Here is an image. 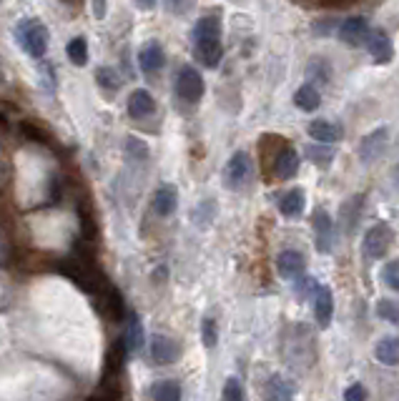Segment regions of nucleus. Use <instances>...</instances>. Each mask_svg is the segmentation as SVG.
<instances>
[{
  "instance_id": "f8f14e48",
  "label": "nucleus",
  "mask_w": 399,
  "mask_h": 401,
  "mask_svg": "<svg viewBox=\"0 0 399 401\" xmlns=\"http://www.w3.org/2000/svg\"><path fill=\"white\" fill-rule=\"evenodd\" d=\"M126 356H128V346L123 338L111 343L106 354V361H103V376H121L123 366H126Z\"/></svg>"
},
{
  "instance_id": "6ab92c4d",
  "label": "nucleus",
  "mask_w": 399,
  "mask_h": 401,
  "mask_svg": "<svg viewBox=\"0 0 399 401\" xmlns=\"http://www.w3.org/2000/svg\"><path fill=\"white\" fill-rule=\"evenodd\" d=\"M121 396H123L121 376H103L101 384L93 389L91 401H121Z\"/></svg>"
},
{
  "instance_id": "f03ea898",
  "label": "nucleus",
  "mask_w": 399,
  "mask_h": 401,
  "mask_svg": "<svg viewBox=\"0 0 399 401\" xmlns=\"http://www.w3.org/2000/svg\"><path fill=\"white\" fill-rule=\"evenodd\" d=\"M16 41L31 58H43L48 50V28L36 18H23L16 26Z\"/></svg>"
},
{
  "instance_id": "4c0bfd02",
  "label": "nucleus",
  "mask_w": 399,
  "mask_h": 401,
  "mask_svg": "<svg viewBox=\"0 0 399 401\" xmlns=\"http://www.w3.org/2000/svg\"><path fill=\"white\" fill-rule=\"evenodd\" d=\"M344 401H367V389L362 384H351L344 391Z\"/></svg>"
},
{
  "instance_id": "20e7f679",
  "label": "nucleus",
  "mask_w": 399,
  "mask_h": 401,
  "mask_svg": "<svg viewBox=\"0 0 399 401\" xmlns=\"http://www.w3.org/2000/svg\"><path fill=\"white\" fill-rule=\"evenodd\" d=\"M203 88H206V85H203V78L196 68H191V65L181 68V73L176 78V93L181 95L186 103H198L203 95Z\"/></svg>"
},
{
  "instance_id": "2f4dec72",
  "label": "nucleus",
  "mask_w": 399,
  "mask_h": 401,
  "mask_svg": "<svg viewBox=\"0 0 399 401\" xmlns=\"http://www.w3.org/2000/svg\"><path fill=\"white\" fill-rule=\"evenodd\" d=\"M78 218H80V233H83L85 241H96V236H98L96 218H93L88 211H83V208L78 211Z\"/></svg>"
},
{
  "instance_id": "a18cd8bd",
  "label": "nucleus",
  "mask_w": 399,
  "mask_h": 401,
  "mask_svg": "<svg viewBox=\"0 0 399 401\" xmlns=\"http://www.w3.org/2000/svg\"><path fill=\"white\" fill-rule=\"evenodd\" d=\"M3 80H6V73H3V65H0V83H3Z\"/></svg>"
},
{
  "instance_id": "c03bdc74",
  "label": "nucleus",
  "mask_w": 399,
  "mask_h": 401,
  "mask_svg": "<svg viewBox=\"0 0 399 401\" xmlns=\"http://www.w3.org/2000/svg\"><path fill=\"white\" fill-rule=\"evenodd\" d=\"M63 3H68V6H78L80 0H63Z\"/></svg>"
},
{
  "instance_id": "2eb2a0df",
  "label": "nucleus",
  "mask_w": 399,
  "mask_h": 401,
  "mask_svg": "<svg viewBox=\"0 0 399 401\" xmlns=\"http://www.w3.org/2000/svg\"><path fill=\"white\" fill-rule=\"evenodd\" d=\"M166 63V53L159 43H146L139 53V65L144 73H159Z\"/></svg>"
},
{
  "instance_id": "ddd939ff",
  "label": "nucleus",
  "mask_w": 399,
  "mask_h": 401,
  "mask_svg": "<svg viewBox=\"0 0 399 401\" xmlns=\"http://www.w3.org/2000/svg\"><path fill=\"white\" fill-rule=\"evenodd\" d=\"M387 128H377V131H372L367 138L362 141V146H359V156H362L364 164H369V161L379 159V156L384 154V146H387Z\"/></svg>"
},
{
  "instance_id": "dca6fc26",
  "label": "nucleus",
  "mask_w": 399,
  "mask_h": 401,
  "mask_svg": "<svg viewBox=\"0 0 399 401\" xmlns=\"http://www.w3.org/2000/svg\"><path fill=\"white\" fill-rule=\"evenodd\" d=\"M154 111H156L154 95H151L146 88L133 90L131 98H128V113H131V118H146V116H151Z\"/></svg>"
},
{
  "instance_id": "7ed1b4c3",
  "label": "nucleus",
  "mask_w": 399,
  "mask_h": 401,
  "mask_svg": "<svg viewBox=\"0 0 399 401\" xmlns=\"http://www.w3.org/2000/svg\"><path fill=\"white\" fill-rule=\"evenodd\" d=\"M394 243V233L387 223H374L367 233H364V241H362V251L369 261H379L389 254V248Z\"/></svg>"
},
{
  "instance_id": "5701e85b",
  "label": "nucleus",
  "mask_w": 399,
  "mask_h": 401,
  "mask_svg": "<svg viewBox=\"0 0 399 401\" xmlns=\"http://www.w3.org/2000/svg\"><path fill=\"white\" fill-rule=\"evenodd\" d=\"M309 136L319 143H334L341 138V128L329 121H312L309 123Z\"/></svg>"
},
{
  "instance_id": "4468645a",
  "label": "nucleus",
  "mask_w": 399,
  "mask_h": 401,
  "mask_svg": "<svg viewBox=\"0 0 399 401\" xmlns=\"http://www.w3.org/2000/svg\"><path fill=\"white\" fill-rule=\"evenodd\" d=\"M331 314H334V299H331V291L326 289V286H316V291H314L316 324H319L321 328H326L331 321Z\"/></svg>"
},
{
  "instance_id": "473e14b6",
  "label": "nucleus",
  "mask_w": 399,
  "mask_h": 401,
  "mask_svg": "<svg viewBox=\"0 0 399 401\" xmlns=\"http://www.w3.org/2000/svg\"><path fill=\"white\" fill-rule=\"evenodd\" d=\"M224 401H246L244 386H241V381L236 379V376L226 379V384H224Z\"/></svg>"
},
{
  "instance_id": "72a5a7b5",
  "label": "nucleus",
  "mask_w": 399,
  "mask_h": 401,
  "mask_svg": "<svg viewBox=\"0 0 399 401\" xmlns=\"http://www.w3.org/2000/svg\"><path fill=\"white\" fill-rule=\"evenodd\" d=\"M201 338H203V346L206 348H213L218 341V326L213 319H203L201 321Z\"/></svg>"
},
{
  "instance_id": "1a4fd4ad",
  "label": "nucleus",
  "mask_w": 399,
  "mask_h": 401,
  "mask_svg": "<svg viewBox=\"0 0 399 401\" xmlns=\"http://www.w3.org/2000/svg\"><path fill=\"white\" fill-rule=\"evenodd\" d=\"M277 269L287 281H294V279H299V276H304V271H307V259H304L299 251H282V254L277 256Z\"/></svg>"
},
{
  "instance_id": "a211bd4d",
  "label": "nucleus",
  "mask_w": 399,
  "mask_h": 401,
  "mask_svg": "<svg viewBox=\"0 0 399 401\" xmlns=\"http://www.w3.org/2000/svg\"><path fill=\"white\" fill-rule=\"evenodd\" d=\"M176 206H179V191L174 186H161L154 196V211L166 218L176 211Z\"/></svg>"
},
{
  "instance_id": "c85d7f7f",
  "label": "nucleus",
  "mask_w": 399,
  "mask_h": 401,
  "mask_svg": "<svg viewBox=\"0 0 399 401\" xmlns=\"http://www.w3.org/2000/svg\"><path fill=\"white\" fill-rule=\"evenodd\" d=\"M68 58H70V63L73 65H85L88 63V46H85V38H73V41L68 43Z\"/></svg>"
},
{
  "instance_id": "f3484780",
  "label": "nucleus",
  "mask_w": 399,
  "mask_h": 401,
  "mask_svg": "<svg viewBox=\"0 0 399 401\" xmlns=\"http://www.w3.org/2000/svg\"><path fill=\"white\" fill-rule=\"evenodd\" d=\"M374 356L384 366H399V336H384L374 346Z\"/></svg>"
},
{
  "instance_id": "58836bf2",
  "label": "nucleus",
  "mask_w": 399,
  "mask_h": 401,
  "mask_svg": "<svg viewBox=\"0 0 399 401\" xmlns=\"http://www.w3.org/2000/svg\"><path fill=\"white\" fill-rule=\"evenodd\" d=\"M321 80V83H326L329 80V68H326V63H321V60H314V63L309 65V75H314Z\"/></svg>"
},
{
  "instance_id": "412c9836",
  "label": "nucleus",
  "mask_w": 399,
  "mask_h": 401,
  "mask_svg": "<svg viewBox=\"0 0 399 401\" xmlns=\"http://www.w3.org/2000/svg\"><path fill=\"white\" fill-rule=\"evenodd\" d=\"M304 206H307V196H304L302 188L289 191V193H284L282 200H279V211H282L287 218L302 216V213H304Z\"/></svg>"
},
{
  "instance_id": "cd10ccee",
  "label": "nucleus",
  "mask_w": 399,
  "mask_h": 401,
  "mask_svg": "<svg viewBox=\"0 0 399 401\" xmlns=\"http://www.w3.org/2000/svg\"><path fill=\"white\" fill-rule=\"evenodd\" d=\"M123 151H126V156L128 159H133V161H146L149 159V146H146L141 138H136V136H126V141H123Z\"/></svg>"
},
{
  "instance_id": "39448f33",
  "label": "nucleus",
  "mask_w": 399,
  "mask_h": 401,
  "mask_svg": "<svg viewBox=\"0 0 399 401\" xmlns=\"http://www.w3.org/2000/svg\"><path fill=\"white\" fill-rule=\"evenodd\" d=\"M312 226H314L316 236V248L321 254H329L331 246H334V221L324 208H316L314 216H312Z\"/></svg>"
},
{
  "instance_id": "a878e982",
  "label": "nucleus",
  "mask_w": 399,
  "mask_h": 401,
  "mask_svg": "<svg viewBox=\"0 0 399 401\" xmlns=\"http://www.w3.org/2000/svg\"><path fill=\"white\" fill-rule=\"evenodd\" d=\"M106 314L111 321H123L126 319V301H123L121 291L118 289H108L106 294Z\"/></svg>"
},
{
  "instance_id": "a19ab883",
  "label": "nucleus",
  "mask_w": 399,
  "mask_h": 401,
  "mask_svg": "<svg viewBox=\"0 0 399 401\" xmlns=\"http://www.w3.org/2000/svg\"><path fill=\"white\" fill-rule=\"evenodd\" d=\"M166 6H169L174 13H181L183 8H186V0H166Z\"/></svg>"
},
{
  "instance_id": "4be33fe9",
  "label": "nucleus",
  "mask_w": 399,
  "mask_h": 401,
  "mask_svg": "<svg viewBox=\"0 0 399 401\" xmlns=\"http://www.w3.org/2000/svg\"><path fill=\"white\" fill-rule=\"evenodd\" d=\"M294 103H297V108H302V111L314 113L316 108L321 106V95H319V90H316V85H312V83L302 85V88L294 93Z\"/></svg>"
},
{
  "instance_id": "79ce46f5",
  "label": "nucleus",
  "mask_w": 399,
  "mask_h": 401,
  "mask_svg": "<svg viewBox=\"0 0 399 401\" xmlns=\"http://www.w3.org/2000/svg\"><path fill=\"white\" fill-rule=\"evenodd\" d=\"M136 6L144 8V11H151V8H156V0H136Z\"/></svg>"
},
{
  "instance_id": "423d86ee",
  "label": "nucleus",
  "mask_w": 399,
  "mask_h": 401,
  "mask_svg": "<svg viewBox=\"0 0 399 401\" xmlns=\"http://www.w3.org/2000/svg\"><path fill=\"white\" fill-rule=\"evenodd\" d=\"M249 173H251V159L244 154V151H239V154L231 156V161L226 164L224 183L229 186V188H239V186L246 183Z\"/></svg>"
},
{
  "instance_id": "0eeeda50",
  "label": "nucleus",
  "mask_w": 399,
  "mask_h": 401,
  "mask_svg": "<svg viewBox=\"0 0 399 401\" xmlns=\"http://www.w3.org/2000/svg\"><path fill=\"white\" fill-rule=\"evenodd\" d=\"M179 354H181V348H179V343H176L174 338L161 336V333H156V336L151 338V359H154V364H159V366L174 364V361L179 359Z\"/></svg>"
},
{
  "instance_id": "c9c22d12",
  "label": "nucleus",
  "mask_w": 399,
  "mask_h": 401,
  "mask_svg": "<svg viewBox=\"0 0 399 401\" xmlns=\"http://www.w3.org/2000/svg\"><path fill=\"white\" fill-rule=\"evenodd\" d=\"M382 279H384V284H387L389 289L399 291V261H392V264L384 266Z\"/></svg>"
},
{
  "instance_id": "7c9ffc66",
  "label": "nucleus",
  "mask_w": 399,
  "mask_h": 401,
  "mask_svg": "<svg viewBox=\"0 0 399 401\" xmlns=\"http://www.w3.org/2000/svg\"><path fill=\"white\" fill-rule=\"evenodd\" d=\"M307 156H309V161L316 166H329L331 161H334V151L329 148V143H326V146H309Z\"/></svg>"
},
{
  "instance_id": "9d476101",
  "label": "nucleus",
  "mask_w": 399,
  "mask_h": 401,
  "mask_svg": "<svg viewBox=\"0 0 399 401\" xmlns=\"http://www.w3.org/2000/svg\"><path fill=\"white\" fill-rule=\"evenodd\" d=\"M264 401H294V384L282 374H272L264 384Z\"/></svg>"
},
{
  "instance_id": "ea45409f",
  "label": "nucleus",
  "mask_w": 399,
  "mask_h": 401,
  "mask_svg": "<svg viewBox=\"0 0 399 401\" xmlns=\"http://www.w3.org/2000/svg\"><path fill=\"white\" fill-rule=\"evenodd\" d=\"M106 11H108V3L106 0H93V16L101 21V18H106Z\"/></svg>"
},
{
  "instance_id": "c756f323",
  "label": "nucleus",
  "mask_w": 399,
  "mask_h": 401,
  "mask_svg": "<svg viewBox=\"0 0 399 401\" xmlns=\"http://www.w3.org/2000/svg\"><path fill=\"white\" fill-rule=\"evenodd\" d=\"M377 316L389 324H394V326H399V301L382 299L377 304Z\"/></svg>"
},
{
  "instance_id": "aec40b11",
  "label": "nucleus",
  "mask_w": 399,
  "mask_h": 401,
  "mask_svg": "<svg viewBox=\"0 0 399 401\" xmlns=\"http://www.w3.org/2000/svg\"><path fill=\"white\" fill-rule=\"evenodd\" d=\"M274 171H277L279 178H292V176L299 171V156H297V151H294V148L284 146L282 151L277 154V159H274Z\"/></svg>"
},
{
  "instance_id": "b1692460",
  "label": "nucleus",
  "mask_w": 399,
  "mask_h": 401,
  "mask_svg": "<svg viewBox=\"0 0 399 401\" xmlns=\"http://www.w3.org/2000/svg\"><path fill=\"white\" fill-rule=\"evenodd\" d=\"M126 346L128 354H136L141 346H144V328H141V321L136 314H128V324H126Z\"/></svg>"
},
{
  "instance_id": "bb28decb",
  "label": "nucleus",
  "mask_w": 399,
  "mask_h": 401,
  "mask_svg": "<svg viewBox=\"0 0 399 401\" xmlns=\"http://www.w3.org/2000/svg\"><path fill=\"white\" fill-rule=\"evenodd\" d=\"M362 196H357V198H351L344 203V208H341V226H344L346 233L354 231V226H357L359 221V208H362Z\"/></svg>"
},
{
  "instance_id": "f704fd0d",
  "label": "nucleus",
  "mask_w": 399,
  "mask_h": 401,
  "mask_svg": "<svg viewBox=\"0 0 399 401\" xmlns=\"http://www.w3.org/2000/svg\"><path fill=\"white\" fill-rule=\"evenodd\" d=\"M21 133L26 138H31V141H36V143H50L48 133L43 131V128H38L36 123H31V121H23L21 123Z\"/></svg>"
},
{
  "instance_id": "393cba45",
  "label": "nucleus",
  "mask_w": 399,
  "mask_h": 401,
  "mask_svg": "<svg viewBox=\"0 0 399 401\" xmlns=\"http://www.w3.org/2000/svg\"><path fill=\"white\" fill-rule=\"evenodd\" d=\"M154 401H181V386L179 381H156L151 389Z\"/></svg>"
},
{
  "instance_id": "f257e3e1",
  "label": "nucleus",
  "mask_w": 399,
  "mask_h": 401,
  "mask_svg": "<svg viewBox=\"0 0 399 401\" xmlns=\"http://www.w3.org/2000/svg\"><path fill=\"white\" fill-rule=\"evenodd\" d=\"M193 46H196L198 60L206 68H216L221 63L224 48H221V21L216 16H206L201 21H196L193 26Z\"/></svg>"
},
{
  "instance_id": "9b49d317",
  "label": "nucleus",
  "mask_w": 399,
  "mask_h": 401,
  "mask_svg": "<svg viewBox=\"0 0 399 401\" xmlns=\"http://www.w3.org/2000/svg\"><path fill=\"white\" fill-rule=\"evenodd\" d=\"M367 48L369 55H372L374 63H389L392 60V43H389V36L384 31H369L367 38Z\"/></svg>"
},
{
  "instance_id": "37998d69",
  "label": "nucleus",
  "mask_w": 399,
  "mask_h": 401,
  "mask_svg": "<svg viewBox=\"0 0 399 401\" xmlns=\"http://www.w3.org/2000/svg\"><path fill=\"white\" fill-rule=\"evenodd\" d=\"M326 3H334V6H344L346 0H326Z\"/></svg>"
},
{
  "instance_id": "e433bc0d",
  "label": "nucleus",
  "mask_w": 399,
  "mask_h": 401,
  "mask_svg": "<svg viewBox=\"0 0 399 401\" xmlns=\"http://www.w3.org/2000/svg\"><path fill=\"white\" fill-rule=\"evenodd\" d=\"M96 78H98V83H101L103 88L116 90L118 85H121V80L116 78V70H111V68H98L96 70Z\"/></svg>"
},
{
  "instance_id": "6e6552de",
  "label": "nucleus",
  "mask_w": 399,
  "mask_h": 401,
  "mask_svg": "<svg viewBox=\"0 0 399 401\" xmlns=\"http://www.w3.org/2000/svg\"><path fill=\"white\" fill-rule=\"evenodd\" d=\"M339 38L346 43V46H354V48L364 46V43H367V38H369L367 21H364V18H359V16L346 18V21L341 23V28H339Z\"/></svg>"
}]
</instances>
